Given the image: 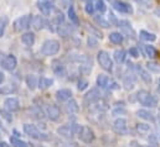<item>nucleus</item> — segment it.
<instances>
[{
  "mask_svg": "<svg viewBox=\"0 0 160 147\" xmlns=\"http://www.w3.org/2000/svg\"><path fill=\"white\" fill-rule=\"evenodd\" d=\"M81 127H82V126L77 125V124L62 125V126H60V127L57 129V134H58L61 137L66 139V140H72L75 135H78Z\"/></svg>",
  "mask_w": 160,
  "mask_h": 147,
  "instance_id": "f257e3e1",
  "label": "nucleus"
},
{
  "mask_svg": "<svg viewBox=\"0 0 160 147\" xmlns=\"http://www.w3.org/2000/svg\"><path fill=\"white\" fill-rule=\"evenodd\" d=\"M60 51V42L57 40H46L41 46L40 52L43 56H55Z\"/></svg>",
  "mask_w": 160,
  "mask_h": 147,
  "instance_id": "f03ea898",
  "label": "nucleus"
},
{
  "mask_svg": "<svg viewBox=\"0 0 160 147\" xmlns=\"http://www.w3.org/2000/svg\"><path fill=\"white\" fill-rule=\"evenodd\" d=\"M137 100L145 108H154L157 107V99L148 92V90H139L137 93Z\"/></svg>",
  "mask_w": 160,
  "mask_h": 147,
  "instance_id": "7ed1b4c3",
  "label": "nucleus"
},
{
  "mask_svg": "<svg viewBox=\"0 0 160 147\" xmlns=\"http://www.w3.org/2000/svg\"><path fill=\"white\" fill-rule=\"evenodd\" d=\"M31 20H32L31 15H24L21 17H18L12 24L14 31L15 32H21V31L28 30L30 27V25H31Z\"/></svg>",
  "mask_w": 160,
  "mask_h": 147,
  "instance_id": "20e7f679",
  "label": "nucleus"
},
{
  "mask_svg": "<svg viewBox=\"0 0 160 147\" xmlns=\"http://www.w3.org/2000/svg\"><path fill=\"white\" fill-rule=\"evenodd\" d=\"M97 61L99 66L106 71V72H112L113 69V62L111 59V56L106 51H99L97 55Z\"/></svg>",
  "mask_w": 160,
  "mask_h": 147,
  "instance_id": "39448f33",
  "label": "nucleus"
},
{
  "mask_svg": "<svg viewBox=\"0 0 160 147\" xmlns=\"http://www.w3.org/2000/svg\"><path fill=\"white\" fill-rule=\"evenodd\" d=\"M22 129H24V132H25L29 137H31V139H35V140H46V139H47V137L43 136L45 134H42L35 125L25 124V125L22 126Z\"/></svg>",
  "mask_w": 160,
  "mask_h": 147,
  "instance_id": "423d86ee",
  "label": "nucleus"
},
{
  "mask_svg": "<svg viewBox=\"0 0 160 147\" xmlns=\"http://www.w3.org/2000/svg\"><path fill=\"white\" fill-rule=\"evenodd\" d=\"M78 137H80V140L82 142H84V144H91V142H93L94 141V139H96V135H94V131L89 127V126H82L80 130V132H78Z\"/></svg>",
  "mask_w": 160,
  "mask_h": 147,
  "instance_id": "0eeeda50",
  "label": "nucleus"
},
{
  "mask_svg": "<svg viewBox=\"0 0 160 147\" xmlns=\"http://www.w3.org/2000/svg\"><path fill=\"white\" fill-rule=\"evenodd\" d=\"M99 99H101V93H99V90H98L97 88H93V89H91L88 93H86V95H84V98H83V104H84L86 107L93 105V104H96L97 102H99Z\"/></svg>",
  "mask_w": 160,
  "mask_h": 147,
  "instance_id": "6e6552de",
  "label": "nucleus"
},
{
  "mask_svg": "<svg viewBox=\"0 0 160 147\" xmlns=\"http://www.w3.org/2000/svg\"><path fill=\"white\" fill-rule=\"evenodd\" d=\"M118 27L120 29L123 36H127L128 38H132V40L135 38V32H134V30H133V27H132V25H130L129 21L122 20V21L118 22Z\"/></svg>",
  "mask_w": 160,
  "mask_h": 147,
  "instance_id": "1a4fd4ad",
  "label": "nucleus"
},
{
  "mask_svg": "<svg viewBox=\"0 0 160 147\" xmlns=\"http://www.w3.org/2000/svg\"><path fill=\"white\" fill-rule=\"evenodd\" d=\"M78 61H80L81 66V71L83 72L84 74H88L91 73V71H92V66H93V61H92V58L89 57V56H87V55H82L81 57H78Z\"/></svg>",
  "mask_w": 160,
  "mask_h": 147,
  "instance_id": "9d476101",
  "label": "nucleus"
},
{
  "mask_svg": "<svg viewBox=\"0 0 160 147\" xmlns=\"http://www.w3.org/2000/svg\"><path fill=\"white\" fill-rule=\"evenodd\" d=\"M18 66V61H16V57L14 55H9V56H5L4 59L1 61V67L5 69V71H14Z\"/></svg>",
  "mask_w": 160,
  "mask_h": 147,
  "instance_id": "9b49d317",
  "label": "nucleus"
},
{
  "mask_svg": "<svg viewBox=\"0 0 160 147\" xmlns=\"http://www.w3.org/2000/svg\"><path fill=\"white\" fill-rule=\"evenodd\" d=\"M113 130L114 132L119 134V135H125L128 132V125H127V120L119 117L113 122Z\"/></svg>",
  "mask_w": 160,
  "mask_h": 147,
  "instance_id": "f8f14e48",
  "label": "nucleus"
},
{
  "mask_svg": "<svg viewBox=\"0 0 160 147\" xmlns=\"http://www.w3.org/2000/svg\"><path fill=\"white\" fill-rule=\"evenodd\" d=\"M46 114H47V117L51 120V121H57L61 116V110H60V107L56 105V104H50L47 107V110H46Z\"/></svg>",
  "mask_w": 160,
  "mask_h": 147,
  "instance_id": "ddd939ff",
  "label": "nucleus"
},
{
  "mask_svg": "<svg viewBox=\"0 0 160 147\" xmlns=\"http://www.w3.org/2000/svg\"><path fill=\"white\" fill-rule=\"evenodd\" d=\"M4 107L9 112H15L20 110V102L16 98H8L4 102Z\"/></svg>",
  "mask_w": 160,
  "mask_h": 147,
  "instance_id": "4468645a",
  "label": "nucleus"
},
{
  "mask_svg": "<svg viewBox=\"0 0 160 147\" xmlns=\"http://www.w3.org/2000/svg\"><path fill=\"white\" fill-rule=\"evenodd\" d=\"M113 7L122 14H132L133 12V7L128 2H124V1H120V0L113 2Z\"/></svg>",
  "mask_w": 160,
  "mask_h": 147,
  "instance_id": "2eb2a0df",
  "label": "nucleus"
},
{
  "mask_svg": "<svg viewBox=\"0 0 160 147\" xmlns=\"http://www.w3.org/2000/svg\"><path fill=\"white\" fill-rule=\"evenodd\" d=\"M51 68H52V72L56 74L57 77H65L67 74V71H66V67L57 59H55L51 64Z\"/></svg>",
  "mask_w": 160,
  "mask_h": 147,
  "instance_id": "dca6fc26",
  "label": "nucleus"
},
{
  "mask_svg": "<svg viewBox=\"0 0 160 147\" xmlns=\"http://www.w3.org/2000/svg\"><path fill=\"white\" fill-rule=\"evenodd\" d=\"M46 25H47V22H46V20L43 19V16H41V15L34 16L32 20H31V26H32V29L36 30V31H41L42 29H45Z\"/></svg>",
  "mask_w": 160,
  "mask_h": 147,
  "instance_id": "f3484780",
  "label": "nucleus"
},
{
  "mask_svg": "<svg viewBox=\"0 0 160 147\" xmlns=\"http://www.w3.org/2000/svg\"><path fill=\"white\" fill-rule=\"evenodd\" d=\"M71 95H72V92H71V89H67V88H63V89H60L56 92V99L60 103H65V102L70 100Z\"/></svg>",
  "mask_w": 160,
  "mask_h": 147,
  "instance_id": "a211bd4d",
  "label": "nucleus"
},
{
  "mask_svg": "<svg viewBox=\"0 0 160 147\" xmlns=\"http://www.w3.org/2000/svg\"><path fill=\"white\" fill-rule=\"evenodd\" d=\"M80 110V107H78V103L75 100V99H70V100H67L66 102V104H65V111L67 112V114H76V112H78Z\"/></svg>",
  "mask_w": 160,
  "mask_h": 147,
  "instance_id": "6ab92c4d",
  "label": "nucleus"
},
{
  "mask_svg": "<svg viewBox=\"0 0 160 147\" xmlns=\"http://www.w3.org/2000/svg\"><path fill=\"white\" fill-rule=\"evenodd\" d=\"M38 7H39L42 15H50L51 10H52V4L47 0H40L38 4Z\"/></svg>",
  "mask_w": 160,
  "mask_h": 147,
  "instance_id": "aec40b11",
  "label": "nucleus"
},
{
  "mask_svg": "<svg viewBox=\"0 0 160 147\" xmlns=\"http://www.w3.org/2000/svg\"><path fill=\"white\" fill-rule=\"evenodd\" d=\"M25 82H26L28 88L31 89V90H35V89L39 87V78H38L36 75H34V74H29V75H26Z\"/></svg>",
  "mask_w": 160,
  "mask_h": 147,
  "instance_id": "412c9836",
  "label": "nucleus"
},
{
  "mask_svg": "<svg viewBox=\"0 0 160 147\" xmlns=\"http://www.w3.org/2000/svg\"><path fill=\"white\" fill-rule=\"evenodd\" d=\"M57 31H58V34H60V36L62 37H67V36H71V34L73 32V27H72V25L70 24H62V25H60L58 26V29H57Z\"/></svg>",
  "mask_w": 160,
  "mask_h": 147,
  "instance_id": "4be33fe9",
  "label": "nucleus"
},
{
  "mask_svg": "<svg viewBox=\"0 0 160 147\" xmlns=\"http://www.w3.org/2000/svg\"><path fill=\"white\" fill-rule=\"evenodd\" d=\"M21 42L25 46H32L35 43V34L34 32H25L21 35Z\"/></svg>",
  "mask_w": 160,
  "mask_h": 147,
  "instance_id": "5701e85b",
  "label": "nucleus"
},
{
  "mask_svg": "<svg viewBox=\"0 0 160 147\" xmlns=\"http://www.w3.org/2000/svg\"><path fill=\"white\" fill-rule=\"evenodd\" d=\"M109 82H111V78L106 74H99L97 77V85L102 89H107L109 85Z\"/></svg>",
  "mask_w": 160,
  "mask_h": 147,
  "instance_id": "b1692460",
  "label": "nucleus"
},
{
  "mask_svg": "<svg viewBox=\"0 0 160 147\" xmlns=\"http://www.w3.org/2000/svg\"><path fill=\"white\" fill-rule=\"evenodd\" d=\"M134 84H135V78L134 75L132 74H127L124 77V80H123V85H124V89L127 90H132L134 88Z\"/></svg>",
  "mask_w": 160,
  "mask_h": 147,
  "instance_id": "393cba45",
  "label": "nucleus"
},
{
  "mask_svg": "<svg viewBox=\"0 0 160 147\" xmlns=\"http://www.w3.org/2000/svg\"><path fill=\"white\" fill-rule=\"evenodd\" d=\"M52 84H53V80L51 78H46V77L39 78V88H40L41 90L48 89L50 87H52Z\"/></svg>",
  "mask_w": 160,
  "mask_h": 147,
  "instance_id": "a878e982",
  "label": "nucleus"
},
{
  "mask_svg": "<svg viewBox=\"0 0 160 147\" xmlns=\"http://www.w3.org/2000/svg\"><path fill=\"white\" fill-rule=\"evenodd\" d=\"M137 115H138L140 119H144V120H148V121H152V122L155 121L154 115H153L150 111L145 110V109H140V110H138L137 111Z\"/></svg>",
  "mask_w": 160,
  "mask_h": 147,
  "instance_id": "bb28decb",
  "label": "nucleus"
},
{
  "mask_svg": "<svg viewBox=\"0 0 160 147\" xmlns=\"http://www.w3.org/2000/svg\"><path fill=\"white\" fill-rule=\"evenodd\" d=\"M18 90V87L15 84H6L0 87V94H12Z\"/></svg>",
  "mask_w": 160,
  "mask_h": 147,
  "instance_id": "cd10ccee",
  "label": "nucleus"
},
{
  "mask_svg": "<svg viewBox=\"0 0 160 147\" xmlns=\"http://www.w3.org/2000/svg\"><path fill=\"white\" fill-rule=\"evenodd\" d=\"M123 40H124V37H123L122 32H112L109 35V41L114 45H120L123 42Z\"/></svg>",
  "mask_w": 160,
  "mask_h": 147,
  "instance_id": "c85d7f7f",
  "label": "nucleus"
},
{
  "mask_svg": "<svg viewBox=\"0 0 160 147\" xmlns=\"http://www.w3.org/2000/svg\"><path fill=\"white\" fill-rule=\"evenodd\" d=\"M137 71H138V73L140 75V78H142L147 84H150V83H152V75L148 73L147 71H144V69L140 68V67H137Z\"/></svg>",
  "mask_w": 160,
  "mask_h": 147,
  "instance_id": "c756f323",
  "label": "nucleus"
},
{
  "mask_svg": "<svg viewBox=\"0 0 160 147\" xmlns=\"http://www.w3.org/2000/svg\"><path fill=\"white\" fill-rule=\"evenodd\" d=\"M125 51L124 50H117L116 52H114V61L118 63V64H120V63H123L124 61H125Z\"/></svg>",
  "mask_w": 160,
  "mask_h": 147,
  "instance_id": "7c9ffc66",
  "label": "nucleus"
},
{
  "mask_svg": "<svg viewBox=\"0 0 160 147\" xmlns=\"http://www.w3.org/2000/svg\"><path fill=\"white\" fill-rule=\"evenodd\" d=\"M139 36H140V38H142V40L148 41V42H153V41H155V40H157V36H155L154 34L148 32V31H144V30H142V31H140Z\"/></svg>",
  "mask_w": 160,
  "mask_h": 147,
  "instance_id": "2f4dec72",
  "label": "nucleus"
},
{
  "mask_svg": "<svg viewBox=\"0 0 160 147\" xmlns=\"http://www.w3.org/2000/svg\"><path fill=\"white\" fill-rule=\"evenodd\" d=\"M10 144H11L12 147H29V145L25 141H22L21 139H18L15 136H11L10 137Z\"/></svg>",
  "mask_w": 160,
  "mask_h": 147,
  "instance_id": "473e14b6",
  "label": "nucleus"
},
{
  "mask_svg": "<svg viewBox=\"0 0 160 147\" xmlns=\"http://www.w3.org/2000/svg\"><path fill=\"white\" fill-rule=\"evenodd\" d=\"M68 17H70V20H71V24L78 25L80 21H78V17H77V14H76L73 6H70V7H68Z\"/></svg>",
  "mask_w": 160,
  "mask_h": 147,
  "instance_id": "72a5a7b5",
  "label": "nucleus"
},
{
  "mask_svg": "<svg viewBox=\"0 0 160 147\" xmlns=\"http://www.w3.org/2000/svg\"><path fill=\"white\" fill-rule=\"evenodd\" d=\"M94 21L97 22V25L99 26V27H103V29H108L111 25H109V22L108 21H106L101 15H97V16H94Z\"/></svg>",
  "mask_w": 160,
  "mask_h": 147,
  "instance_id": "f704fd0d",
  "label": "nucleus"
},
{
  "mask_svg": "<svg viewBox=\"0 0 160 147\" xmlns=\"http://www.w3.org/2000/svg\"><path fill=\"white\" fill-rule=\"evenodd\" d=\"M137 130L140 135H148L150 134V126L147 124H138L137 125Z\"/></svg>",
  "mask_w": 160,
  "mask_h": 147,
  "instance_id": "c9c22d12",
  "label": "nucleus"
},
{
  "mask_svg": "<svg viewBox=\"0 0 160 147\" xmlns=\"http://www.w3.org/2000/svg\"><path fill=\"white\" fill-rule=\"evenodd\" d=\"M159 140L157 137V135L150 134L148 137V147H159Z\"/></svg>",
  "mask_w": 160,
  "mask_h": 147,
  "instance_id": "e433bc0d",
  "label": "nucleus"
},
{
  "mask_svg": "<svg viewBox=\"0 0 160 147\" xmlns=\"http://www.w3.org/2000/svg\"><path fill=\"white\" fill-rule=\"evenodd\" d=\"M147 68H148L150 72H153V73H160V64L157 63V62H154V61L148 62V63H147Z\"/></svg>",
  "mask_w": 160,
  "mask_h": 147,
  "instance_id": "4c0bfd02",
  "label": "nucleus"
},
{
  "mask_svg": "<svg viewBox=\"0 0 160 147\" xmlns=\"http://www.w3.org/2000/svg\"><path fill=\"white\" fill-rule=\"evenodd\" d=\"M8 24H9L8 16H1L0 17V37L2 36V34H4V31H5L6 26H8Z\"/></svg>",
  "mask_w": 160,
  "mask_h": 147,
  "instance_id": "58836bf2",
  "label": "nucleus"
},
{
  "mask_svg": "<svg viewBox=\"0 0 160 147\" xmlns=\"http://www.w3.org/2000/svg\"><path fill=\"white\" fill-rule=\"evenodd\" d=\"M30 111L34 114V116L36 117V119H43L45 117V114H43V110L39 108V107H34L32 109H30Z\"/></svg>",
  "mask_w": 160,
  "mask_h": 147,
  "instance_id": "ea45409f",
  "label": "nucleus"
},
{
  "mask_svg": "<svg viewBox=\"0 0 160 147\" xmlns=\"http://www.w3.org/2000/svg\"><path fill=\"white\" fill-rule=\"evenodd\" d=\"M145 53H147V56L148 57H150V58H154V57H157V55H158V52H157V50L153 47V46H145Z\"/></svg>",
  "mask_w": 160,
  "mask_h": 147,
  "instance_id": "a19ab883",
  "label": "nucleus"
},
{
  "mask_svg": "<svg viewBox=\"0 0 160 147\" xmlns=\"http://www.w3.org/2000/svg\"><path fill=\"white\" fill-rule=\"evenodd\" d=\"M94 6H96V10H97V11H99L101 14H103V12H104V11L107 10L106 2H104L103 0H97V1H96V5H94Z\"/></svg>",
  "mask_w": 160,
  "mask_h": 147,
  "instance_id": "79ce46f5",
  "label": "nucleus"
},
{
  "mask_svg": "<svg viewBox=\"0 0 160 147\" xmlns=\"http://www.w3.org/2000/svg\"><path fill=\"white\" fill-rule=\"evenodd\" d=\"M84 10H86V12L88 15H93L94 14V10H96V6L93 5V2H86Z\"/></svg>",
  "mask_w": 160,
  "mask_h": 147,
  "instance_id": "37998d69",
  "label": "nucleus"
},
{
  "mask_svg": "<svg viewBox=\"0 0 160 147\" xmlns=\"http://www.w3.org/2000/svg\"><path fill=\"white\" fill-rule=\"evenodd\" d=\"M87 45H88V47L94 48V47H97V45H98V40H97L94 36L91 35V36L87 38Z\"/></svg>",
  "mask_w": 160,
  "mask_h": 147,
  "instance_id": "c03bdc74",
  "label": "nucleus"
},
{
  "mask_svg": "<svg viewBox=\"0 0 160 147\" xmlns=\"http://www.w3.org/2000/svg\"><path fill=\"white\" fill-rule=\"evenodd\" d=\"M55 21H56L58 25L63 24V21H65V15H63L62 12H57V14H56V17H55Z\"/></svg>",
  "mask_w": 160,
  "mask_h": 147,
  "instance_id": "a18cd8bd",
  "label": "nucleus"
},
{
  "mask_svg": "<svg viewBox=\"0 0 160 147\" xmlns=\"http://www.w3.org/2000/svg\"><path fill=\"white\" fill-rule=\"evenodd\" d=\"M87 85H88V82L87 80H83V79H81L80 82H78V90H84L86 88H87Z\"/></svg>",
  "mask_w": 160,
  "mask_h": 147,
  "instance_id": "49530a36",
  "label": "nucleus"
},
{
  "mask_svg": "<svg viewBox=\"0 0 160 147\" xmlns=\"http://www.w3.org/2000/svg\"><path fill=\"white\" fill-rule=\"evenodd\" d=\"M60 1V4L62 5V7H70V6H72V0H58Z\"/></svg>",
  "mask_w": 160,
  "mask_h": 147,
  "instance_id": "de8ad7c7",
  "label": "nucleus"
},
{
  "mask_svg": "<svg viewBox=\"0 0 160 147\" xmlns=\"http://www.w3.org/2000/svg\"><path fill=\"white\" fill-rule=\"evenodd\" d=\"M129 55H130L132 57L137 58V57H139V51H138L135 47H132V48L129 50Z\"/></svg>",
  "mask_w": 160,
  "mask_h": 147,
  "instance_id": "09e8293b",
  "label": "nucleus"
},
{
  "mask_svg": "<svg viewBox=\"0 0 160 147\" xmlns=\"http://www.w3.org/2000/svg\"><path fill=\"white\" fill-rule=\"evenodd\" d=\"M109 21H111V25H118V20L116 19V16H114V14H112V12H109Z\"/></svg>",
  "mask_w": 160,
  "mask_h": 147,
  "instance_id": "8fccbe9b",
  "label": "nucleus"
},
{
  "mask_svg": "<svg viewBox=\"0 0 160 147\" xmlns=\"http://www.w3.org/2000/svg\"><path fill=\"white\" fill-rule=\"evenodd\" d=\"M0 114H1V116H2V117H5L9 122L12 120V117H11V116H9V114H8V112H5V111H0Z\"/></svg>",
  "mask_w": 160,
  "mask_h": 147,
  "instance_id": "3c124183",
  "label": "nucleus"
},
{
  "mask_svg": "<svg viewBox=\"0 0 160 147\" xmlns=\"http://www.w3.org/2000/svg\"><path fill=\"white\" fill-rule=\"evenodd\" d=\"M5 80V75H4V73L2 72H0V85H1V83Z\"/></svg>",
  "mask_w": 160,
  "mask_h": 147,
  "instance_id": "603ef678",
  "label": "nucleus"
},
{
  "mask_svg": "<svg viewBox=\"0 0 160 147\" xmlns=\"http://www.w3.org/2000/svg\"><path fill=\"white\" fill-rule=\"evenodd\" d=\"M154 14H155L158 17H160V6H159V7H157V9L154 10Z\"/></svg>",
  "mask_w": 160,
  "mask_h": 147,
  "instance_id": "864d4df0",
  "label": "nucleus"
},
{
  "mask_svg": "<svg viewBox=\"0 0 160 147\" xmlns=\"http://www.w3.org/2000/svg\"><path fill=\"white\" fill-rule=\"evenodd\" d=\"M0 147H10V145H8L6 142L2 141V142H0Z\"/></svg>",
  "mask_w": 160,
  "mask_h": 147,
  "instance_id": "5fc2aeb1",
  "label": "nucleus"
},
{
  "mask_svg": "<svg viewBox=\"0 0 160 147\" xmlns=\"http://www.w3.org/2000/svg\"><path fill=\"white\" fill-rule=\"evenodd\" d=\"M2 59H4V53L0 51V63H1V61H2Z\"/></svg>",
  "mask_w": 160,
  "mask_h": 147,
  "instance_id": "6e6d98bb",
  "label": "nucleus"
},
{
  "mask_svg": "<svg viewBox=\"0 0 160 147\" xmlns=\"http://www.w3.org/2000/svg\"><path fill=\"white\" fill-rule=\"evenodd\" d=\"M84 1H86V2H93L94 0H84Z\"/></svg>",
  "mask_w": 160,
  "mask_h": 147,
  "instance_id": "4d7b16f0",
  "label": "nucleus"
},
{
  "mask_svg": "<svg viewBox=\"0 0 160 147\" xmlns=\"http://www.w3.org/2000/svg\"><path fill=\"white\" fill-rule=\"evenodd\" d=\"M158 119H159V122H160V111H159V116H158Z\"/></svg>",
  "mask_w": 160,
  "mask_h": 147,
  "instance_id": "13d9d810",
  "label": "nucleus"
},
{
  "mask_svg": "<svg viewBox=\"0 0 160 147\" xmlns=\"http://www.w3.org/2000/svg\"><path fill=\"white\" fill-rule=\"evenodd\" d=\"M159 84H160V79H159Z\"/></svg>",
  "mask_w": 160,
  "mask_h": 147,
  "instance_id": "bf43d9fd",
  "label": "nucleus"
}]
</instances>
